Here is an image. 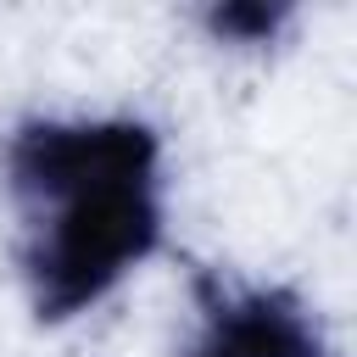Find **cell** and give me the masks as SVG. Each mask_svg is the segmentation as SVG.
<instances>
[{
  "label": "cell",
  "mask_w": 357,
  "mask_h": 357,
  "mask_svg": "<svg viewBox=\"0 0 357 357\" xmlns=\"http://www.w3.org/2000/svg\"><path fill=\"white\" fill-rule=\"evenodd\" d=\"M17 218V279L39 324L117 296L167 234L162 134L128 112L33 117L0 156Z\"/></svg>",
  "instance_id": "cell-1"
},
{
  "label": "cell",
  "mask_w": 357,
  "mask_h": 357,
  "mask_svg": "<svg viewBox=\"0 0 357 357\" xmlns=\"http://www.w3.org/2000/svg\"><path fill=\"white\" fill-rule=\"evenodd\" d=\"M284 17H290L284 6H218L206 17V28L218 39H229V45H262V39H273L284 28Z\"/></svg>",
  "instance_id": "cell-3"
},
{
  "label": "cell",
  "mask_w": 357,
  "mask_h": 357,
  "mask_svg": "<svg viewBox=\"0 0 357 357\" xmlns=\"http://www.w3.org/2000/svg\"><path fill=\"white\" fill-rule=\"evenodd\" d=\"M178 357H335L324 324L273 284H212Z\"/></svg>",
  "instance_id": "cell-2"
}]
</instances>
